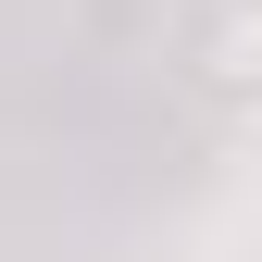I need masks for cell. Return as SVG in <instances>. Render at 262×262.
Returning a JSON list of instances; mask_svg holds the SVG:
<instances>
[{
  "label": "cell",
  "instance_id": "6da1fadb",
  "mask_svg": "<svg viewBox=\"0 0 262 262\" xmlns=\"http://www.w3.org/2000/svg\"><path fill=\"white\" fill-rule=\"evenodd\" d=\"M200 75H212V88H262V0H225V13H212Z\"/></svg>",
  "mask_w": 262,
  "mask_h": 262
}]
</instances>
